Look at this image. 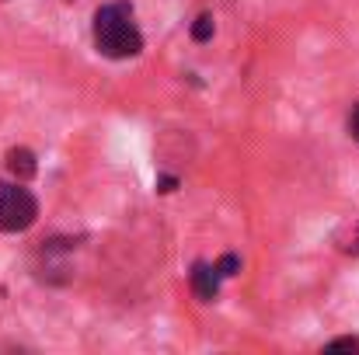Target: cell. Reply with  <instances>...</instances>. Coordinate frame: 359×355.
<instances>
[{
    "instance_id": "7",
    "label": "cell",
    "mask_w": 359,
    "mask_h": 355,
    "mask_svg": "<svg viewBox=\"0 0 359 355\" xmlns=\"http://www.w3.org/2000/svg\"><path fill=\"white\" fill-rule=\"evenodd\" d=\"M328 352H359V338H335L325 345Z\"/></svg>"
},
{
    "instance_id": "3",
    "label": "cell",
    "mask_w": 359,
    "mask_h": 355,
    "mask_svg": "<svg viewBox=\"0 0 359 355\" xmlns=\"http://www.w3.org/2000/svg\"><path fill=\"white\" fill-rule=\"evenodd\" d=\"M192 293H196L203 303H213V300H217V293H220V272H217V265L199 261V265L192 268Z\"/></svg>"
},
{
    "instance_id": "9",
    "label": "cell",
    "mask_w": 359,
    "mask_h": 355,
    "mask_svg": "<svg viewBox=\"0 0 359 355\" xmlns=\"http://www.w3.org/2000/svg\"><path fill=\"white\" fill-rule=\"evenodd\" d=\"M356 240H359V237H356Z\"/></svg>"
},
{
    "instance_id": "4",
    "label": "cell",
    "mask_w": 359,
    "mask_h": 355,
    "mask_svg": "<svg viewBox=\"0 0 359 355\" xmlns=\"http://www.w3.org/2000/svg\"><path fill=\"white\" fill-rule=\"evenodd\" d=\"M7 171L18 178V181H32L35 178V171H39V164H35V153L32 150H25V146H14V150H7Z\"/></svg>"
},
{
    "instance_id": "8",
    "label": "cell",
    "mask_w": 359,
    "mask_h": 355,
    "mask_svg": "<svg viewBox=\"0 0 359 355\" xmlns=\"http://www.w3.org/2000/svg\"><path fill=\"white\" fill-rule=\"evenodd\" d=\"M349 132L359 139V105H356V112H353V118H349Z\"/></svg>"
},
{
    "instance_id": "1",
    "label": "cell",
    "mask_w": 359,
    "mask_h": 355,
    "mask_svg": "<svg viewBox=\"0 0 359 355\" xmlns=\"http://www.w3.org/2000/svg\"><path fill=\"white\" fill-rule=\"evenodd\" d=\"M95 46L109 60L140 56L143 35H140V28L133 21V7L129 4H105V7H98V14H95Z\"/></svg>"
},
{
    "instance_id": "5",
    "label": "cell",
    "mask_w": 359,
    "mask_h": 355,
    "mask_svg": "<svg viewBox=\"0 0 359 355\" xmlns=\"http://www.w3.org/2000/svg\"><path fill=\"white\" fill-rule=\"evenodd\" d=\"M217 272H220V279L238 275V272H241V258H238V254H224V258L217 261Z\"/></svg>"
},
{
    "instance_id": "6",
    "label": "cell",
    "mask_w": 359,
    "mask_h": 355,
    "mask_svg": "<svg viewBox=\"0 0 359 355\" xmlns=\"http://www.w3.org/2000/svg\"><path fill=\"white\" fill-rule=\"evenodd\" d=\"M192 39H196V42H206V39H213V18H210V14H203V18L192 25Z\"/></svg>"
},
{
    "instance_id": "2",
    "label": "cell",
    "mask_w": 359,
    "mask_h": 355,
    "mask_svg": "<svg viewBox=\"0 0 359 355\" xmlns=\"http://www.w3.org/2000/svg\"><path fill=\"white\" fill-rule=\"evenodd\" d=\"M39 220V202L25 181H0V234H21Z\"/></svg>"
}]
</instances>
